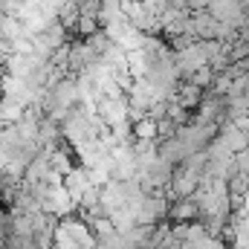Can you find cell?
Masks as SVG:
<instances>
[{
  "label": "cell",
  "instance_id": "2",
  "mask_svg": "<svg viewBox=\"0 0 249 249\" xmlns=\"http://www.w3.org/2000/svg\"><path fill=\"white\" fill-rule=\"evenodd\" d=\"M154 130H157V124H154V119H142V122H136V136H154Z\"/></svg>",
  "mask_w": 249,
  "mask_h": 249
},
{
  "label": "cell",
  "instance_id": "1",
  "mask_svg": "<svg viewBox=\"0 0 249 249\" xmlns=\"http://www.w3.org/2000/svg\"><path fill=\"white\" fill-rule=\"evenodd\" d=\"M84 186H87L84 171H78V168L67 171V194H70V197H81V194H84Z\"/></svg>",
  "mask_w": 249,
  "mask_h": 249
}]
</instances>
